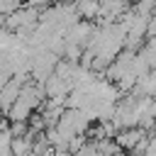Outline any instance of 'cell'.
<instances>
[{"instance_id": "cell-1", "label": "cell", "mask_w": 156, "mask_h": 156, "mask_svg": "<svg viewBox=\"0 0 156 156\" xmlns=\"http://www.w3.org/2000/svg\"><path fill=\"white\" fill-rule=\"evenodd\" d=\"M115 139L124 151H134L141 144V139H146V129L144 127H127V129H119Z\"/></svg>"}, {"instance_id": "cell-2", "label": "cell", "mask_w": 156, "mask_h": 156, "mask_svg": "<svg viewBox=\"0 0 156 156\" xmlns=\"http://www.w3.org/2000/svg\"><path fill=\"white\" fill-rule=\"evenodd\" d=\"M146 34H156V17L149 20V27H146Z\"/></svg>"}]
</instances>
